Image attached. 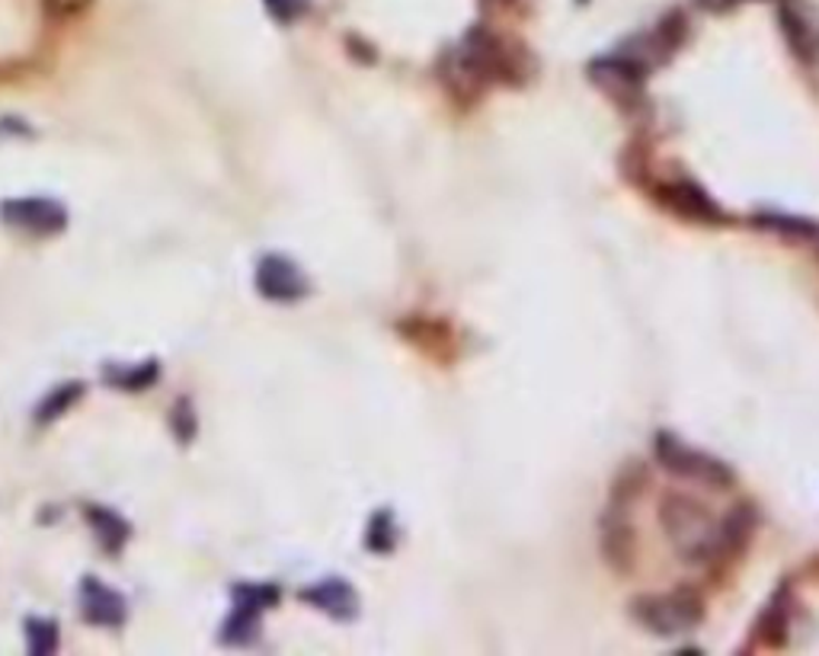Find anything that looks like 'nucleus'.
<instances>
[{"label":"nucleus","mask_w":819,"mask_h":656,"mask_svg":"<svg viewBox=\"0 0 819 656\" xmlns=\"http://www.w3.org/2000/svg\"><path fill=\"white\" fill-rule=\"evenodd\" d=\"M778 26L788 39V49L803 65H813L819 58V20L810 13V7L803 0H781L778 3Z\"/></svg>","instance_id":"nucleus-8"},{"label":"nucleus","mask_w":819,"mask_h":656,"mask_svg":"<svg viewBox=\"0 0 819 656\" xmlns=\"http://www.w3.org/2000/svg\"><path fill=\"white\" fill-rule=\"evenodd\" d=\"M660 522H663L665 538L679 557H685L691 564L723 560L720 519H714L711 509H704L694 497L669 493L660 506Z\"/></svg>","instance_id":"nucleus-2"},{"label":"nucleus","mask_w":819,"mask_h":656,"mask_svg":"<svg viewBox=\"0 0 819 656\" xmlns=\"http://www.w3.org/2000/svg\"><path fill=\"white\" fill-rule=\"evenodd\" d=\"M90 3H93V0H42L46 13H51V17H77V13H83Z\"/></svg>","instance_id":"nucleus-22"},{"label":"nucleus","mask_w":819,"mask_h":656,"mask_svg":"<svg viewBox=\"0 0 819 656\" xmlns=\"http://www.w3.org/2000/svg\"><path fill=\"white\" fill-rule=\"evenodd\" d=\"M269 7L276 10V17L292 20V17H298V10L305 7V0H269Z\"/></svg>","instance_id":"nucleus-23"},{"label":"nucleus","mask_w":819,"mask_h":656,"mask_svg":"<svg viewBox=\"0 0 819 656\" xmlns=\"http://www.w3.org/2000/svg\"><path fill=\"white\" fill-rule=\"evenodd\" d=\"M80 611L90 625H100V628H119L128 618L126 599L93 577H87L80 586Z\"/></svg>","instance_id":"nucleus-10"},{"label":"nucleus","mask_w":819,"mask_h":656,"mask_svg":"<svg viewBox=\"0 0 819 656\" xmlns=\"http://www.w3.org/2000/svg\"><path fill=\"white\" fill-rule=\"evenodd\" d=\"M704 10H711V13H727V10H733V7H740L746 0H698Z\"/></svg>","instance_id":"nucleus-24"},{"label":"nucleus","mask_w":819,"mask_h":656,"mask_svg":"<svg viewBox=\"0 0 819 656\" xmlns=\"http://www.w3.org/2000/svg\"><path fill=\"white\" fill-rule=\"evenodd\" d=\"M759 640L766 647H785L788 644V599H774L766 615L759 618Z\"/></svg>","instance_id":"nucleus-15"},{"label":"nucleus","mask_w":819,"mask_h":656,"mask_svg":"<svg viewBox=\"0 0 819 656\" xmlns=\"http://www.w3.org/2000/svg\"><path fill=\"white\" fill-rule=\"evenodd\" d=\"M631 615L638 618L647 631L660 637H679V634L694 631L704 618L701 596L691 589H672L663 596H640L631 606Z\"/></svg>","instance_id":"nucleus-3"},{"label":"nucleus","mask_w":819,"mask_h":656,"mask_svg":"<svg viewBox=\"0 0 819 656\" xmlns=\"http://www.w3.org/2000/svg\"><path fill=\"white\" fill-rule=\"evenodd\" d=\"M234 599H237V606L266 608L276 606L279 589H276V586H237V589H234Z\"/></svg>","instance_id":"nucleus-21"},{"label":"nucleus","mask_w":819,"mask_h":656,"mask_svg":"<svg viewBox=\"0 0 819 656\" xmlns=\"http://www.w3.org/2000/svg\"><path fill=\"white\" fill-rule=\"evenodd\" d=\"M302 599H305L307 606L327 611V615L336 618V621H349V618H356L358 615L356 589L343 580L317 582V586H310V589L302 593Z\"/></svg>","instance_id":"nucleus-11"},{"label":"nucleus","mask_w":819,"mask_h":656,"mask_svg":"<svg viewBox=\"0 0 819 656\" xmlns=\"http://www.w3.org/2000/svg\"><path fill=\"white\" fill-rule=\"evenodd\" d=\"M83 394V384H65V388H58L55 394H49L42 404H39V410H36V420L46 427V423H51V420H58L68 407L75 404L77 398Z\"/></svg>","instance_id":"nucleus-20"},{"label":"nucleus","mask_w":819,"mask_h":656,"mask_svg":"<svg viewBox=\"0 0 819 656\" xmlns=\"http://www.w3.org/2000/svg\"><path fill=\"white\" fill-rule=\"evenodd\" d=\"M0 218L32 237H51L68 225V212L51 199H10L0 205Z\"/></svg>","instance_id":"nucleus-7"},{"label":"nucleus","mask_w":819,"mask_h":656,"mask_svg":"<svg viewBox=\"0 0 819 656\" xmlns=\"http://www.w3.org/2000/svg\"><path fill=\"white\" fill-rule=\"evenodd\" d=\"M653 454L657 461L663 464L669 474L685 480H698V483H708V487H730L733 483V468L723 464L714 454L701 452L689 442H682L679 435H669L660 432L657 442H653Z\"/></svg>","instance_id":"nucleus-4"},{"label":"nucleus","mask_w":819,"mask_h":656,"mask_svg":"<svg viewBox=\"0 0 819 656\" xmlns=\"http://www.w3.org/2000/svg\"><path fill=\"white\" fill-rule=\"evenodd\" d=\"M589 77L618 100H634L640 97V87H643V77L647 68L638 65L631 55H614V58H602V61H592Z\"/></svg>","instance_id":"nucleus-9"},{"label":"nucleus","mask_w":819,"mask_h":656,"mask_svg":"<svg viewBox=\"0 0 819 656\" xmlns=\"http://www.w3.org/2000/svg\"><path fill=\"white\" fill-rule=\"evenodd\" d=\"M599 545H602L605 560L612 564L618 574H624V570L634 567V531H631V522L621 519L618 512H609V516L602 519Z\"/></svg>","instance_id":"nucleus-12"},{"label":"nucleus","mask_w":819,"mask_h":656,"mask_svg":"<svg viewBox=\"0 0 819 656\" xmlns=\"http://www.w3.org/2000/svg\"><path fill=\"white\" fill-rule=\"evenodd\" d=\"M26 647L36 656L51 654L58 647V625L49 618H29L26 621Z\"/></svg>","instance_id":"nucleus-18"},{"label":"nucleus","mask_w":819,"mask_h":656,"mask_svg":"<svg viewBox=\"0 0 819 656\" xmlns=\"http://www.w3.org/2000/svg\"><path fill=\"white\" fill-rule=\"evenodd\" d=\"M157 375H160V365H157V362H145V365H138V369H119V372L112 369L106 379H109L112 388H122V391H141V388L154 384Z\"/></svg>","instance_id":"nucleus-19"},{"label":"nucleus","mask_w":819,"mask_h":656,"mask_svg":"<svg viewBox=\"0 0 819 656\" xmlns=\"http://www.w3.org/2000/svg\"><path fill=\"white\" fill-rule=\"evenodd\" d=\"M259 637V608L237 606L234 615L225 621V631H221V644H234V647H244V644H254Z\"/></svg>","instance_id":"nucleus-13"},{"label":"nucleus","mask_w":819,"mask_h":656,"mask_svg":"<svg viewBox=\"0 0 819 656\" xmlns=\"http://www.w3.org/2000/svg\"><path fill=\"white\" fill-rule=\"evenodd\" d=\"M455 87L474 90L484 84H522L525 55L490 29H471L455 55Z\"/></svg>","instance_id":"nucleus-1"},{"label":"nucleus","mask_w":819,"mask_h":656,"mask_svg":"<svg viewBox=\"0 0 819 656\" xmlns=\"http://www.w3.org/2000/svg\"><path fill=\"white\" fill-rule=\"evenodd\" d=\"M657 199H660L663 208H669L672 215H679L685 222H698V225H723L727 222L723 208L698 183H689V179L660 183L657 186Z\"/></svg>","instance_id":"nucleus-5"},{"label":"nucleus","mask_w":819,"mask_h":656,"mask_svg":"<svg viewBox=\"0 0 819 656\" xmlns=\"http://www.w3.org/2000/svg\"><path fill=\"white\" fill-rule=\"evenodd\" d=\"M365 545H368L375 555H391V548L397 545V526H394V516H391L387 509L372 516L368 535H365Z\"/></svg>","instance_id":"nucleus-17"},{"label":"nucleus","mask_w":819,"mask_h":656,"mask_svg":"<svg viewBox=\"0 0 819 656\" xmlns=\"http://www.w3.org/2000/svg\"><path fill=\"white\" fill-rule=\"evenodd\" d=\"M756 225L766 227V231H774V234H781V237H793V241L819 237V225L807 222V218H797V215H759Z\"/></svg>","instance_id":"nucleus-16"},{"label":"nucleus","mask_w":819,"mask_h":656,"mask_svg":"<svg viewBox=\"0 0 819 656\" xmlns=\"http://www.w3.org/2000/svg\"><path fill=\"white\" fill-rule=\"evenodd\" d=\"M90 522H93V531H97L100 545L109 551V555H116V551L126 545L128 535H131L126 519H119V516L109 512V509H90Z\"/></svg>","instance_id":"nucleus-14"},{"label":"nucleus","mask_w":819,"mask_h":656,"mask_svg":"<svg viewBox=\"0 0 819 656\" xmlns=\"http://www.w3.org/2000/svg\"><path fill=\"white\" fill-rule=\"evenodd\" d=\"M307 276L302 273L298 263H292L288 256H279V253H269L259 260L256 266V292L266 298V302H279V304H292L302 302L307 295Z\"/></svg>","instance_id":"nucleus-6"}]
</instances>
